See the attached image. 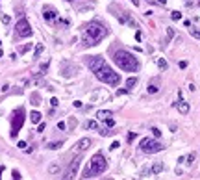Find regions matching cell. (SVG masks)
I'll use <instances>...</instances> for the list:
<instances>
[{"label":"cell","mask_w":200,"mask_h":180,"mask_svg":"<svg viewBox=\"0 0 200 180\" xmlns=\"http://www.w3.org/2000/svg\"><path fill=\"white\" fill-rule=\"evenodd\" d=\"M171 17H172V21H180V19H182V13H180V11H172Z\"/></svg>","instance_id":"23"},{"label":"cell","mask_w":200,"mask_h":180,"mask_svg":"<svg viewBox=\"0 0 200 180\" xmlns=\"http://www.w3.org/2000/svg\"><path fill=\"white\" fill-rule=\"evenodd\" d=\"M2 22L4 24H9V17H8V15H2Z\"/></svg>","instance_id":"35"},{"label":"cell","mask_w":200,"mask_h":180,"mask_svg":"<svg viewBox=\"0 0 200 180\" xmlns=\"http://www.w3.org/2000/svg\"><path fill=\"white\" fill-rule=\"evenodd\" d=\"M100 134H102V136H109L111 130H109V128H100Z\"/></svg>","instance_id":"26"},{"label":"cell","mask_w":200,"mask_h":180,"mask_svg":"<svg viewBox=\"0 0 200 180\" xmlns=\"http://www.w3.org/2000/svg\"><path fill=\"white\" fill-rule=\"evenodd\" d=\"M30 121L39 124V123H41V113H39V112H32V113H30Z\"/></svg>","instance_id":"13"},{"label":"cell","mask_w":200,"mask_h":180,"mask_svg":"<svg viewBox=\"0 0 200 180\" xmlns=\"http://www.w3.org/2000/svg\"><path fill=\"white\" fill-rule=\"evenodd\" d=\"M48 173H50V174H56V173H59V165H58V163L50 165V167H48Z\"/></svg>","instance_id":"22"},{"label":"cell","mask_w":200,"mask_h":180,"mask_svg":"<svg viewBox=\"0 0 200 180\" xmlns=\"http://www.w3.org/2000/svg\"><path fill=\"white\" fill-rule=\"evenodd\" d=\"M163 171V163H154L152 165V173H161Z\"/></svg>","instance_id":"19"},{"label":"cell","mask_w":200,"mask_h":180,"mask_svg":"<svg viewBox=\"0 0 200 180\" xmlns=\"http://www.w3.org/2000/svg\"><path fill=\"white\" fill-rule=\"evenodd\" d=\"M139 147H141V151H143V152H147V154H154V152L163 151V145H161V143H158L156 139H152V137H143Z\"/></svg>","instance_id":"6"},{"label":"cell","mask_w":200,"mask_h":180,"mask_svg":"<svg viewBox=\"0 0 200 180\" xmlns=\"http://www.w3.org/2000/svg\"><path fill=\"white\" fill-rule=\"evenodd\" d=\"M135 84H137V78H133V76L126 80V87H128V89H132L133 86H135Z\"/></svg>","instance_id":"17"},{"label":"cell","mask_w":200,"mask_h":180,"mask_svg":"<svg viewBox=\"0 0 200 180\" xmlns=\"http://www.w3.org/2000/svg\"><path fill=\"white\" fill-rule=\"evenodd\" d=\"M24 108H17L13 112V115H11V137H17V134H19V130L22 128V124H24Z\"/></svg>","instance_id":"5"},{"label":"cell","mask_w":200,"mask_h":180,"mask_svg":"<svg viewBox=\"0 0 200 180\" xmlns=\"http://www.w3.org/2000/svg\"><path fill=\"white\" fill-rule=\"evenodd\" d=\"M97 117L104 121V119H108V117H113V113L109 112V110H98V112H97Z\"/></svg>","instance_id":"11"},{"label":"cell","mask_w":200,"mask_h":180,"mask_svg":"<svg viewBox=\"0 0 200 180\" xmlns=\"http://www.w3.org/2000/svg\"><path fill=\"white\" fill-rule=\"evenodd\" d=\"M41 52H43V45H37V47H35V58H39Z\"/></svg>","instance_id":"25"},{"label":"cell","mask_w":200,"mask_h":180,"mask_svg":"<svg viewBox=\"0 0 200 180\" xmlns=\"http://www.w3.org/2000/svg\"><path fill=\"white\" fill-rule=\"evenodd\" d=\"M87 65L100 82L109 84V86H117V84L121 82V76H119L117 73H113V69L106 63V59L102 56H89Z\"/></svg>","instance_id":"1"},{"label":"cell","mask_w":200,"mask_h":180,"mask_svg":"<svg viewBox=\"0 0 200 180\" xmlns=\"http://www.w3.org/2000/svg\"><path fill=\"white\" fill-rule=\"evenodd\" d=\"M87 130H98V123L97 121H85V124H83Z\"/></svg>","instance_id":"15"},{"label":"cell","mask_w":200,"mask_h":180,"mask_svg":"<svg viewBox=\"0 0 200 180\" xmlns=\"http://www.w3.org/2000/svg\"><path fill=\"white\" fill-rule=\"evenodd\" d=\"M43 17H44V21H47V22H54L58 19V11L52 6H44L43 8Z\"/></svg>","instance_id":"9"},{"label":"cell","mask_w":200,"mask_h":180,"mask_svg":"<svg viewBox=\"0 0 200 180\" xmlns=\"http://www.w3.org/2000/svg\"><path fill=\"white\" fill-rule=\"evenodd\" d=\"M15 32H17L19 37H30L32 36V26H30V22L26 21V19H21V21L17 22V26H15Z\"/></svg>","instance_id":"7"},{"label":"cell","mask_w":200,"mask_h":180,"mask_svg":"<svg viewBox=\"0 0 200 180\" xmlns=\"http://www.w3.org/2000/svg\"><path fill=\"white\" fill-rule=\"evenodd\" d=\"M189 32H191L193 37H197L198 41H200V30H198V28H191V26H189Z\"/></svg>","instance_id":"18"},{"label":"cell","mask_w":200,"mask_h":180,"mask_svg":"<svg viewBox=\"0 0 200 180\" xmlns=\"http://www.w3.org/2000/svg\"><path fill=\"white\" fill-rule=\"evenodd\" d=\"M152 134H154L156 137H159V136H161V132H159V128H152Z\"/></svg>","instance_id":"32"},{"label":"cell","mask_w":200,"mask_h":180,"mask_svg":"<svg viewBox=\"0 0 200 180\" xmlns=\"http://www.w3.org/2000/svg\"><path fill=\"white\" fill-rule=\"evenodd\" d=\"M126 139H128V143H132L133 139H135V134H133V132H130L128 136H126Z\"/></svg>","instance_id":"27"},{"label":"cell","mask_w":200,"mask_h":180,"mask_svg":"<svg viewBox=\"0 0 200 180\" xmlns=\"http://www.w3.org/2000/svg\"><path fill=\"white\" fill-rule=\"evenodd\" d=\"M63 147V141H56V143H48V149L50 151H58V149Z\"/></svg>","instance_id":"16"},{"label":"cell","mask_w":200,"mask_h":180,"mask_svg":"<svg viewBox=\"0 0 200 180\" xmlns=\"http://www.w3.org/2000/svg\"><path fill=\"white\" fill-rule=\"evenodd\" d=\"M89 145H91V139L89 137L80 139V141L76 143V152H82V151H85V149H89Z\"/></svg>","instance_id":"10"},{"label":"cell","mask_w":200,"mask_h":180,"mask_svg":"<svg viewBox=\"0 0 200 180\" xmlns=\"http://www.w3.org/2000/svg\"><path fill=\"white\" fill-rule=\"evenodd\" d=\"M50 104H52V106H54V108H56V106H58V104H59V100H58V98H56V97H54V98H50Z\"/></svg>","instance_id":"31"},{"label":"cell","mask_w":200,"mask_h":180,"mask_svg":"<svg viewBox=\"0 0 200 180\" xmlns=\"http://www.w3.org/2000/svg\"><path fill=\"white\" fill-rule=\"evenodd\" d=\"M108 36V30L102 22H89L85 28H83V33H82V43L83 47H94L98 45V41H102L104 37Z\"/></svg>","instance_id":"2"},{"label":"cell","mask_w":200,"mask_h":180,"mask_svg":"<svg viewBox=\"0 0 200 180\" xmlns=\"http://www.w3.org/2000/svg\"><path fill=\"white\" fill-rule=\"evenodd\" d=\"M104 121H106V126H108V128H113V126H115V121H113V119H111V117H108V119H104Z\"/></svg>","instance_id":"24"},{"label":"cell","mask_w":200,"mask_h":180,"mask_svg":"<svg viewBox=\"0 0 200 180\" xmlns=\"http://www.w3.org/2000/svg\"><path fill=\"white\" fill-rule=\"evenodd\" d=\"M80 162H82V158H80V156L74 158L72 162H71V165L67 167V171H65L61 180H74V177H76V173H78V169H80Z\"/></svg>","instance_id":"8"},{"label":"cell","mask_w":200,"mask_h":180,"mask_svg":"<svg viewBox=\"0 0 200 180\" xmlns=\"http://www.w3.org/2000/svg\"><path fill=\"white\" fill-rule=\"evenodd\" d=\"M17 147H19V149H26V143H24V141H19Z\"/></svg>","instance_id":"38"},{"label":"cell","mask_w":200,"mask_h":180,"mask_svg":"<svg viewBox=\"0 0 200 180\" xmlns=\"http://www.w3.org/2000/svg\"><path fill=\"white\" fill-rule=\"evenodd\" d=\"M30 48H32V45H24V47H21V52L24 54V52H28Z\"/></svg>","instance_id":"29"},{"label":"cell","mask_w":200,"mask_h":180,"mask_svg":"<svg viewBox=\"0 0 200 180\" xmlns=\"http://www.w3.org/2000/svg\"><path fill=\"white\" fill-rule=\"evenodd\" d=\"M119 147H121V143H119V141H113L111 145H109V149H111V151H115V149H119Z\"/></svg>","instance_id":"28"},{"label":"cell","mask_w":200,"mask_h":180,"mask_svg":"<svg viewBox=\"0 0 200 180\" xmlns=\"http://www.w3.org/2000/svg\"><path fill=\"white\" fill-rule=\"evenodd\" d=\"M154 2H159V4H165V2H167V0H154Z\"/></svg>","instance_id":"41"},{"label":"cell","mask_w":200,"mask_h":180,"mask_svg":"<svg viewBox=\"0 0 200 180\" xmlns=\"http://www.w3.org/2000/svg\"><path fill=\"white\" fill-rule=\"evenodd\" d=\"M67 2H72V0H67Z\"/></svg>","instance_id":"43"},{"label":"cell","mask_w":200,"mask_h":180,"mask_svg":"<svg viewBox=\"0 0 200 180\" xmlns=\"http://www.w3.org/2000/svg\"><path fill=\"white\" fill-rule=\"evenodd\" d=\"M30 100H32V104H33V106H37V104H41V95H39V93H32Z\"/></svg>","instance_id":"14"},{"label":"cell","mask_w":200,"mask_h":180,"mask_svg":"<svg viewBox=\"0 0 200 180\" xmlns=\"http://www.w3.org/2000/svg\"><path fill=\"white\" fill-rule=\"evenodd\" d=\"M158 86H156V82H152V84H150V86H148V93L150 95H154V93H158Z\"/></svg>","instance_id":"21"},{"label":"cell","mask_w":200,"mask_h":180,"mask_svg":"<svg viewBox=\"0 0 200 180\" xmlns=\"http://www.w3.org/2000/svg\"><path fill=\"white\" fill-rule=\"evenodd\" d=\"M128 93V89H119V91H117V95H126Z\"/></svg>","instance_id":"39"},{"label":"cell","mask_w":200,"mask_h":180,"mask_svg":"<svg viewBox=\"0 0 200 180\" xmlns=\"http://www.w3.org/2000/svg\"><path fill=\"white\" fill-rule=\"evenodd\" d=\"M106 169H108V162H106V158H104V154L97 152L91 158V162H89V169L85 171V177H91V174H102Z\"/></svg>","instance_id":"4"},{"label":"cell","mask_w":200,"mask_h":180,"mask_svg":"<svg viewBox=\"0 0 200 180\" xmlns=\"http://www.w3.org/2000/svg\"><path fill=\"white\" fill-rule=\"evenodd\" d=\"M176 108H178L180 113H187V112H189V104H187L185 100H180V102L176 104Z\"/></svg>","instance_id":"12"},{"label":"cell","mask_w":200,"mask_h":180,"mask_svg":"<svg viewBox=\"0 0 200 180\" xmlns=\"http://www.w3.org/2000/svg\"><path fill=\"white\" fill-rule=\"evenodd\" d=\"M193 160H194V152H191V154L187 156V163H193Z\"/></svg>","instance_id":"34"},{"label":"cell","mask_w":200,"mask_h":180,"mask_svg":"<svg viewBox=\"0 0 200 180\" xmlns=\"http://www.w3.org/2000/svg\"><path fill=\"white\" fill-rule=\"evenodd\" d=\"M44 130V123H39V128H37V132H43Z\"/></svg>","instance_id":"40"},{"label":"cell","mask_w":200,"mask_h":180,"mask_svg":"<svg viewBox=\"0 0 200 180\" xmlns=\"http://www.w3.org/2000/svg\"><path fill=\"white\" fill-rule=\"evenodd\" d=\"M13 180H21V174H19V171H13Z\"/></svg>","instance_id":"36"},{"label":"cell","mask_w":200,"mask_h":180,"mask_svg":"<svg viewBox=\"0 0 200 180\" xmlns=\"http://www.w3.org/2000/svg\"><path fill=\"white\" fill-rule=\"evenodd\" d=\"M58 128H59V130H65V128H67V124H65L63 121H59V123H58Z\"/></svg>","instance_id":"33"},{"label":"cell","mask_w":200,"mask_h":180,"mask_svg":"<svg viewBox=\"0 0 200 180\" xmlns=\"http://www.w3.org/2000/svg\"><path fill=\"white\" fill-rule=\"evenodd\" d=\"M158 67L161 69V71H165V69H167V61H165L163 58H158Z\"/></svg>","instance_id":"20"},{"label":"cell","mask_w":200,"mask_h":180,"mask_svg":"<svg viewBox=\"0 0 200 180\" xmlns=\"http://www.w3.org/2000/svg\"><path fill=\"white\" fill-rule=\"evenodd\" d=\"M47 69H48V61L41 65V73H39V74H44V71H47Z\"/></svg>","instance_id":"30"},{"label":"cell","mask_w":200,"mask_h":180,"mask_svg":"<svg viewBox=\"0 0 200 180\" xmlns=\"http://www.w3.org/2000/svg\"><path fill=\"white\" fill-rule=\"evenodd\" d=\"M113 61L117 63L122 71H128V73H135L139 69L137 58L133 56L132 52H128V50H117L115 56H113Z\"/></svg>","instance_id":"3"},{"label":"cell","mask_w":200,"mask_h":180,"mask_svg":"<svg viewBox=\"0 0 200 180\" xmlns=\"http://www.w3.org/2000/svg\"><path fill=\"white\" fill-rule=\"evenodd\" d=\"M167 36H169V37H174V30H172V28L167 30Z\"/></svg>","instance_id":"37"},{"label":"cell","mask_w":200,"mask_h":180,"mask_svg":"<svg viewBox=\"0 0 200 180\" xmlns=\"http://www.w3.org/2000/svg\"><path fill=\"white\" fill-rule=\"evenodd\" d=\"M2 171H4V167H2V165H0V174H2Z\"/></svg>","instance_id":"42"}]
</instances>
